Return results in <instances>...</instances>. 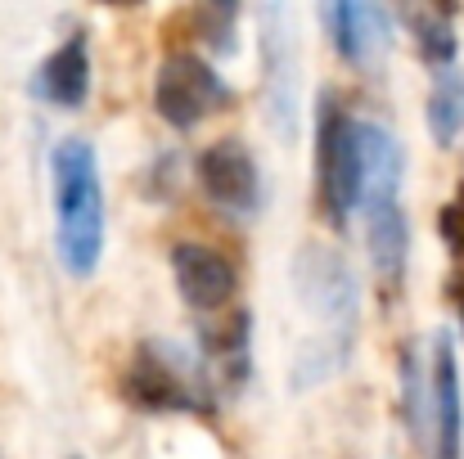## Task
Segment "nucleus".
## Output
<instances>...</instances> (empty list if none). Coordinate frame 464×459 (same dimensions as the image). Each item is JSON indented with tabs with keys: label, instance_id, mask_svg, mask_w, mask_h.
Segmentation results:
<instances>
[{
	"label": "nucleus",
	"instance_id": "obj_1",
	"mask_svg": "<svg viewBox=\"0 0 464 459\" xmlns=\"http://www.w3.org/2000/svg\"><path fill=\"white\" fill-rule=\"evenodd\" d=\"M294 289H298V302L307 306L324 329L294 360V387L303 392V387L334 378L338 369H347L352 347H356V324H361V289H356L347 257L338 248H324V244L298 248Z\"/></svg>",
	"mask_w": 464,
	"mask_h": 459
},
{
	"label": "nucleus",
	"instance_id": "obj_2",
	"mask_svg": "<svg viewBox=\"0 0 464 459\" xmlns=\"http://www.w3.org/2000/svg\"><path fill=\"white\" fill-rule=\"evenodd\" d=\"M54 194V257L72 280H91L104 253V185L100 158L82 136H63L50 149Z\"/></svg>",
	"mask_w": 464,
	"mask_h": 459
},
{
	"label": "nucleus",
	"instance_id": "obj_3",
	"mask_svg": "<svg viewBox=\"0 0 464 459\" xmlns=\"http://www.w3.org/2000/svg\"><path fill=\"white\" fill-rule=\"evenodd\" d=\"M122 401L140 415H212L217 397L198 369V356L171 338H145L118 383Z\"/></svg>",
	"mask_w": 464,
	"mask_h": 459
},
{
	"label": "nucleus",
	"instance_id": "obj_4",
	"mask_svg": "<svg viewBox=\"0 0 464 459\" xmlns=\"http://www.w3.org/2000/svg\"><path fill=\"white\" fill-rule=\"evenodd\" d=\"M315 198L334 230H347L352 212L365 198V153H361V118H352L338 91H320L315 109Z\"/></svg>",
	"mask_w": 464,
	"mask_h": 459
},
{
	"label": "nucleus",
	"instance_id": "obj_5",
	"mask_svg": "<svg viewBox=\"0 0 464 459\" xmlns=\"http://www.w3.org/2000/svg\"><path fill=\"white\" fill-rule=\"evenodd\" d=\"M226 77L194 50H176L158 63L154 72V109L171 131H194L203 118L221 113L230 104Z\"/></svg>",
	"mask_w": 464,
	"mask_h": 459
},
{
	"label": "nucleus",
	"instance_id": "obj_6",
	"mask_svg": "<svg viewBox=\"0 0 464 459\" xmlns=\"http://www.w3.org/2000/svg\"><path fill=\"white\" fill-rule=\"evenodd\" d=\"M257 32H262V68H266V118L285 140H298V36H294V14L289 5H262L257 9Z\"/></svg>",
	"mask_w": 464,
	"mask_h": 459
},
{
	"label": "nucleus",
	"instance_id": "obj_7",
	"mask_svg": "<svg viewBox=\"0 0 464 459\" xmlns=\"http://www.w3.org/2000/svg\"><path fill=\"white\" fill-rule=\"evenodd\" d=\"M189 351L198 356V369L217 401L239 397L253 378V311H235L226 320L198 324Z\"/></svg>",
	"mask_w": 464,
	"mask_h": 459
},
{
	"label": "nucleus",
	"instance_id": "obj_8",
	"mask_svg": "<svg viewBox=\"0 0 464 459\" xmlns=\"http://www.w3.org/2000/svg\"><path fill=\"white\" fill-rule=\"evenodd\" d=\"M194 180L212 207L226 216H253L262 207V171L257 158L239 140H217L194 158Z\"/></svg>",
	"mask_w": 464,
	"mask_h": 459
},
{
	"label": "nucleus",
	"instance_id": "obj_9",
	"mask_svg": "<svg viewBox=\"0 0 464 459\" xmlns=\"http://www.w3.org/2000/svg\"><path fill=\"white\" fill-rule=\"evenodd\" d=\"M429 392H433L429 455H433V459H464V378H460L456 333H451V329H442V333L433 338Z\"/></svg>",
	"mask_w": 464,
	"mask_h": 459
},
{
	"label": "nucleus",
	"instance_id": "obj_10",
	"mask_svg": "<svg viewBox=\"0 0 464 459\" xmlns=\"http://www.w3.org/2000/svg\"><path fill=\"white\" fill-rule=\"evenodd\" d=\"M329 45L343 63L352 68H374L388 45H392V14L383 5H365V0H338L320 9Z\"/></svg>",
	"mask_w": 464,
	"mask_h": 459
},
{
	"label": "nucleus",
	"instance_id": "obj_11",
	"mask_svg": "<svg viewBox=\"0 0 464 459\" xmlns=\"http://www.w3.org/2000/svg\"><path fill=\"white\" fill-rule=\"evenodd\" d=\"M171 275H176L180 302L198 315L221 311L239 289L235 266L208 244H171Z\"/></svg>",
	"mask_w": 464,
	"mask_h": 459
},
{
	"label": "nucleus",
	"instance_id": "obj_12",
	"mask_svg": "<svg viewBox=\"0 0 464 459\" xmlns=\"http://www.w3.org/2000/svg\"><path fill=\"white\" fill-rule=\"evenodd\" d=\"M32 95L50 109H82L91 95V36L72 32L59 50H50L32 77Z\"/></svg>",
	"mask_w": 464,
	"mask_h": 459
},
{
	"label": "nucleus",
	"instance_id": "obj_13",
	"mask_svg": "<svg viewBox=\"0 0 464 459\" xmlns=\"http://www.w3.org/2000/svg\"><path fill=\"white\" fill-rule=\"evenodd\" d=\"M365 248H370V266L379 275L383 289H397L406 280L411 266V221L401 198H383V203H365Z\"/></svg>",
	"mask_w": 464,
	"mask_h": 459
},
{
	"label": "nucleus",
	"instance_id": "obj_14",
	"mask_svg": "<svg viewBox=\"0 0 464 459\" xmlns=\"http://www.w3.org/2000/svg\"><path fill=\"white\" fill-rule=\"evenodd\" d=\"M401 23L420 50V59L433 72H451L460 59V32H456V9L451 5H406Z\"/></svg>",
	"mask_w": 464,
	"mask_h": 459
},
{
	"label": "nucleus",
	"instance_id": "obj_15",
	"mask_svg": "<svg viewBox=\"0 0 464 459\" xmlns=\"http://www.w3.org/2000/svg\"><path fill=\"white\" fill-rule=\"evenodd\" d=\"M361 153H365V203H383V198H401V171H406V149L401 140L379 127V122H361Z\"/></svg>",
	"mask_w": 464,
	"mask_h": 459
},
{
	"label": "nucleus",
	"instance_id": "obj_16",
	"mask_svg": "<svg viewBox=\"0 0 464 459\" xmlns=\"http://www.w3.org/2000/svg\"><path fill=\"white\" fill-rule=\"evenodd\" d=\"M401 419L415 446H429V419H433V392H429V360L420 342H401Z\"/></svg>",
	"mask_w": 464,
	"mask_h": 459
},
{
	"label": "nucleus",
	"instance_id": "obj_17",
	"mask_svg": "<svg viewBox=\"0 0 464 459\" xmlns=\"http://www.w3.org/2000/svg\"><path fill=\"white\" fill-rule=\"evenodd\" d=\"M429 136L451 149L464 136V72L451 68V72H438L433 91H429Z\"/></svg>",
	"mask_w": 464,
	"mask_h": 459
},
{
	"label": "nucleus",
	"instance_id": "obj_18",
	"mask_svg": "<svg viewBox=\"0 0 464 459\" xmlns=\"http://www.w3.org/2000/svg\"><path fill=\"white\" fill-rule=\"evenodd\" d=\"M235 23H239V5L230 0H212L194 9V32L212 54H235Z\"/></svg>",
	"mask_w": 464,
	"mask_h": 459
},
{
	"label": "nucleus",
	"instance_id": "obj_19",
	"mask_svg": "<svg viewBox=\"0 0 464 459\" xmlns=\"http://www.w3.org/2000/svg\"><path fill=\"white\" fill-rule=\"evenodd\" d=\"M145 198L150 203H171L176 194H180V153H158L154 162H150V171H145Z\"/></svg>",
	"mask_w": 464,
	"mask_h": 459
},
{
	"label": "nucleus",
	"instance_id": "obj_20",
	"mask_svg": "<svg viewBox=\"0 0 464 459\" xmlns=\"http://www.w3.org/2000/svg\"><path fill=\"white\" fill-rule=\"evenodd\" d=\"M438 234H442V244L456 257H464V180H460V189H456V198L438 212Z\"/></svg>",
	"mask_w": 464,
	"mask_h": 459
},
{
	"label": "nucleus",
	"instance_id": "obj_21",
	"mask_svg": "<svg viewBox=\"0 0 464 459\" xmlns=\"http://www.w3.org/2000/svg\"><path fill=\"white\" fill-rule=\"evenodd\" d=\"M72 459H82V455H72Z\"/></svg>",
	"mask_w": 464,
	"mask_h": 459
}]
</instances>
